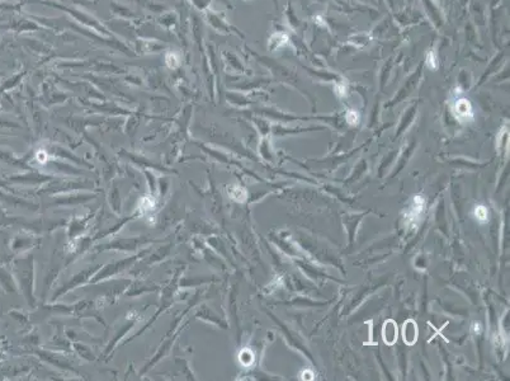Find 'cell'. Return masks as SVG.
<instances>
[{
    "label": "cell",
    "mask_w": 510,
    "mask_h": 381,
    "mask_svg": "<svg viewBox=\"0 0 510 381\" xmlns=\"http://www.w3.org/2000/svg\"><path fill=\"white\" fill-rule=\"evenodd\" d=\"M382 338L385 343L392 346L397 341V326L393 320H387L382 329Z\"/></svg>",
    "instance_id": "6da1fadb"
},
{
    "label": "cell",
    "mask_w": 510,
    "mask_h": 381,
    "mask_svg": "<svg viewBox=\"0 0 510 381\" xmlns=\"http://www.w3.org/2000/svg\"><path fill=\"white\" fill-rule=\"evenodd\" d=\"M402 335H404V341H405L408 344H410V346H413V344L416 342L417 327H416V324H415L414 320H408V322L404 324Z\"/></svg>",
    "instance_id": "7a4b0ae2"
}]
</instances>
